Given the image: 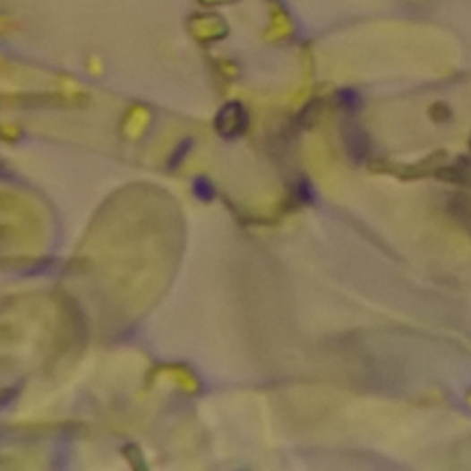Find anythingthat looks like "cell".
Listing matches in <instances>:
<instances>
[{
    "instance_id": "obj_1",
    "label": "cell",
    "mask_w": 471,
    "mask_h": 471,
    "mask_svg": "<svg viewBox=\"0 0 471 471\" xmlns=\"http://www.w3.org/2000/svg\"><path fill=\"white\" fill-rule=\"evenodd\" d=\"M216 125L223 137H236V134H242L247 125L245 111L238 104H230L218 115Z\"/></svg>"
},
{
    "instance_id": "obj_2",
    "label": "cell",
    "mask_w": 471,
    "mask_h": 471,
    "mask_svg": "<svg viewBox=\"0 0 471 471\" xmlns=\"http://www.w3.org/2000/svg\"><path fill=\"white\" fill-rule=\"evenodd\" d=\"M193 195L203 203H210L212 199H216V186L209 177L199 176L193 181Z\"/></svg>"
}]
</instances>
